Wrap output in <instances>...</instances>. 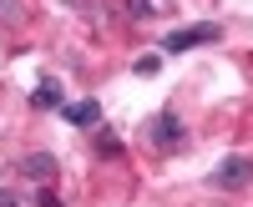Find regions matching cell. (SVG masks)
Masks as SVG:
<instances>
[{
	"instance_id": "1",
	"label": "cell",
	"mask_w": 253,
	"mask_h": 207,
	"mask_svg": "<svg viewBox=\"0 0 253 207\" xmlns=\"http://www.w3.org/2000/svg\"><path fill=\"white\" fill-rule=\"evenodd\" d=\"M223 40V26L218 20H198V26H177L162 35V56H182V51H198V46H213Z\"/></svg>"
},
{
	"instance_id": "2",
	"label": "cell",
	"mask_w": 253,
	"mask_h": 207,
	"mask_svg": "<svg viewBox=\"0 0 253 207\" xmlns=\"http://www.w3.org/2000/svg\"><path fill=\"white\" fill-rule=\"evenodd\" d=\"M147 137H152L157 152H177L182 141H187V127L177 121V111H157L152 121H147Z\"/></svg>"
},
{
	"instance_id": "3",
	"label": "cell",
	"mask_w": 253,
	"mask_h": 207,
	"mask_svg": "<svg viewBox=\"0 0 253 207\" xmlns=\"http://www.w3.org/2000/svg\"><path fill=\"white\" fill-rule=\"evenodd\" d=\"M208 182H213V187L218 192H238V187H248V182H253V157H228L223 162V167H213V177H208Z\"/></svg>"
},
{
	"instance_id": "4",
	"label": "cell",
	"mask_w": 253,
	"mask_h": 207,
	"mask_svg": "<svg viewBox=\"0 0 253 207\" xmlns=\"http://www.w3.org/2000/svg\"><path fill=\"white\" fill-rule=\"evenodd\" d=\"M31 106H36V111H61V106H66V91H61V81H41V86L31 91Z\"/></svg>"
},
{
	"instance_id": "5",
	"label": "cell",
	"mask_w": 253,
	"mask_h": 207,
	"mask_svg": "<svg viewBox=\"0 0 253 207\" xmlns=\"http://www.w3.org/2000/svg\"><path fill=\"white\" fill-rule=\"evenodd\" d=\"M61 116H66L71 127H96V121H101V106H96L91 96H86V101H66V106H61Z\"/></svg>"
},
{
	"instance_id": "6",
	"label": "cell",
	"mask_w": 253,
	"mask_h": 207,
	"mask_svg": "<svg viewBox=\"0 0 253 207\" xmlns=\"http://www.w3.org/2000/svg\"><path fill=\"white\" fill-rule=\"evenodd\" d=\"M56 167H61V162H56L51 152H31L26 162H20V172H26L31 182H51V177H56Z\"/></svg>"
},
{
	"instance_id": "7",
	"label": "cell",
	"mask_w": 253,
	"mask_h": 207,
	"mask_svg": "<svg viewBox=\"0 0 253 207\" xmlns=\"http://www.w3.org/2000/svg\"><path fill=\"white\" fill-rule=\"evenodd\" d=\"M20 15H26L20 0H0V26H20Z\"/></svg>"
},
{
	"instance_id": "8",
	"label": "cell",
	"mask_w": 253,
	"mask_h": 207,
	"mask_svg": "<svg viewBox=\"0 0 253 207\" xmlns=\"http://www.w3.org/2000/svg\"><path fill=\"white\" fill-rule=\"evenodd\" d=\"M157 66H162V51H152V56H137V76H157Z\"/></svg>"
},
{
	"instance_id": "9",
	"label": "cell",
	"mask_w": 253,
	"mask_h": 207,
	"mask_svg": "<svg viewBox=\"0 0 253 207\" xmlns=\"http://www.w3.org/2000/svg\"><path fill=\"white\" fill-rule=\"evenodd\" d=\"M96 152H101V157H122V141H117L112 132H101V137H96Z\"/></svg>"
},
{
	"instance_id": "10",
	"label": "cell",
	"mask_w": 253,
	"mask_h": 207,
	"mask_svg": "<svg viewBox=\"0 0 253 207\" xmlns=\"http://www.w3.org/2000/svg\"><path fill=\"white\" fill-rule=\"evenodd\" d=\"M126 15H137V20H147V15H157V5H152V0H126Z\"/></svg>"
},
{
	"instance_id": "11",
	"label": "cell",
	"mask_w": 253,
	"mask_h": 207,
	"mask_svg": "<svg viewBox=\"0 0 253 207\" xmlns=\"http://www.w3.org/2000/svg\"><path fill=\"white\" fill-rule=\"evenodd\" d=\"M36 202H41V207H66V202H61V197H56V192H41V197H36Z\"/></svg>"
},
{
	"instance_id": "12",
	"label": "cell",
	"mask_w": 253,
	"mask_h": 207,
	"mask_svg": "<svg viewBox=\"0 0 253 207\" xmlns=\"http://www.w3.org/2000/svg\"><path fill=\"white\" fill-rule=\"evenodd\" d=\"M0 207H20V197H15L10 187H0Z\"/></svg>"
}]
</instances>
